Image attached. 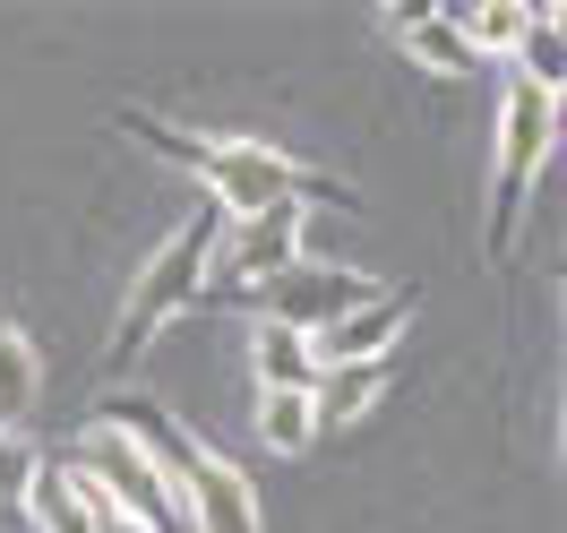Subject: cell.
Segmentation results:
<instances>
[{
  "label": "cell",
  "mask_w": 567,
  "mask_h": 533,
  "mask_svg": "<svg viewBox=\"0 0 567 533\" xmlns=\"http://www.w3.org/2000/svg\"><path fill=\"white\" fill-rule=\"evenodd\" d=\"M215 242H224V207L215 198H198V207L173 224V242L146 258V276L130 285V310H121V327H112V370H130V361L146 353V336L155 327H173L198 293H207V258H215Z\"/></svg>",
  "instance_id": "cell-1"
},
{
  "label": "cell",
  "mask_w": 567,
  "mask_h": 533,
  "mask_svg": "<svg viewBox=\"0 0 567 533\" xmlns=\"http://www.w3.org/2000/svg\"><path fill=\"white\" fill-rule=\"evenodd\" d=\"M207 198L224 207V224H241V215H267V207H353V189L344 181H327V173H310V164H292L284 146H267V139H215V155H207Z\"/></svg>",
  "instance_id": "cell-2"
},
{
  "label": "cell",
  "mask_w": 567,
  "mask_h": 533,
  "mask_svg": "<svg viewBox=\"0 0 567 533\" xmlns=\"http://www.w3.org/2000/svg\"><path fill=\"white\" fill-rule=\"evenodd\" d=\"M550 146H559V95H542L525 78H507L498 86V173H491V258L516 249V224H525V198L542 164H550Z\"/></svg>",
  "instance_id": "cell-3"
},
{
  "label": "cell",
  "mask_w": 567,
  "mask_h": 533,
  "mask_svg": "<svg viewBox=\"0 0 567 533\" xmlns=\"http://www.w3.org/2000/svg\"><path fill=\"white\" fill-rule=\"evenodd\" d=\"M370 293V276H353V267H327V258H292V267H276L258 293H241V301H258V319L267 327H292V336H319V327H336L344 310H361Z\"/></svg>",
  "instance_id": "cell-4"
},
{
  "label": "cell",
  "mask_w": 567,
  "mask_h": 533,
  "mask_svg": "<svg viewBox=\"0 0 567 533\" xmlns=\"http://www.w3.org/2000/svg\"><path fill=\"white\" fill-rule=\"evenodd\" d=\"M301 258V207H267V215H241V224H224V242L207 258V293L198 301H241L258 293L276 267Z\"/></svg>",
  "instance_id": "cell-5"
},
{
  "label": "cell",
  "mask_w": 567,
  "mask_h": 533,
  "mask_svg": "<svg viewBox=\"0 0 567 533\" xmlns=\"http://www.w3.org/2000/svg\"><path fill=\"white\" fill-rule=\"evenodd\" d=\"M95 430H112V439H121L130 457H146V464H155V473L173 482V499H181V482H189V473L207 464V448H198V439L181 430V413H164L155 396H112Z\"/></svg>",
  "instance_id": "cell-6"
},
{
  "label": "cell",
  "mask_w": 567,
  "mask_h": 533,
  "mask_svg": "<svg viewBox=\"0 0 567 533\" xmlns=\"http://www.w3.org/2000/svg\"><path fill=\"white\" fill-rule=\"evenodd\" d=\"M404 327H413V301L404 293H370L361 310H344L336 327L310 336V353H319V370H336V361H395Z\"/></svg>",
  "instance_id": "cell-7"
},
{
  "label": "cell",
  "mask_w": 567,
  "mask_h": 533,
  "mask_svg": "<svg viewBox=\"0 0 567 533\" xmlns=\"http://www.w3.org/2000/svg\"><path fill=\"white\" fill-rule=\"evenodd\" d=\"M181 516L198 533H267V516H258V491H249V473L241 464H224L207 448V464L181 482Z\"/></svg>",
  "instance_id": "cell-8"
},
{
  "label": "cell",
  "mask_w": 567,
  "mask_h": 533,
  "mask_svg": "<svg viewBox=\"0 0 567 533\" xmlns=\"http://www.w3.org/2000/svg\"><path fill=\"white\" fill-rule=\"evenodd\" d=\"M388 27H395V43L422 61V70H439V78H473L482 61H473V43L456 35V18L447 9H422V0H395L388 9Z\"/></svg>",
  "instance_id": "cell-9"
},
{
  "label": "cell",
  "mask_w": 567,
  "mask_h": 533,
  "mask_svg": "<svg viewBox=\"0 0 567 533\" xmlns=\"http://www.w3.org/2000/svg\"><path fill=\"white\" fill-rule=\"evenodd\" d=\"M388 379H395V361H336V370H319V379H310V413H319V430L361 422V413L388 396Z\"/></svg>",
  "instance_id": "cell-10"
},
{
  "label": "cell",
  "mask_w": 567,
  "mask_h": 533,
  "mask_svg": "<svg viewBox=\"0 0 567 533\" xmlns=\"http://www.w3.org/2000/svg\"><path fill=\"white\" fill-rule=\"evenodd\" d=\"M249 361H258V396H310L319 379V353H310V336H292V327H267L249 336Z\"/></svg>",
  "instance_id": "cell-11"
},
{
  "label": "cell",
  "mask_w": 567,
  "mask_h": 533,
  "mask_svg": "<svg viewBox=\"0 0 567 533\" xmlns=\"http://www.w3.org/2000/svg\"><path fill=\"white\" fill-rule=\"evenodd\" d=\"M507 61H516L507 78H525V86H542V95H559L567 43H559V9H550V0H525V35H516V52H507Z\"/></svg>",
  "instance_id": "cell-12"
},
{
  "label": "cell",
  "mask_w": 567,
  "mask_h": 533,
  "mask_svg": "<svg viewBox=\"0 0 567 533\" xmlns=\"http://www.w3.org/2000/svg\"><path fill=\"white\" fill-rule=\"evenodd\" d=\"M35 533H95V516L78 508V491H70V473L61 464H35V482H27V508H18Z\"/></svg>",
  "instance_id": "cell-13"
},
{
  "label": "cell",
  "mask_w": 567,
  "mask_h": 533,
  "mask_svg": "<svg viewBox=\"0 0 567 533\" xmlns=\"http://www.w3.org/2000/svg\"><path fill=\"white\" fill-rule=\"evenodd\" d=\"M258 439H267L276 457H301V448L319 439V413H310V396H258Z\"/></svg>",
  "instance_id": "cell-14"
},
{
  "label": "cell",
  "mask_w": 567,
  "mask_h": 533,
  "mask_svg": "<svg viewBox=\"0 0 567 533\" xmlns=\"http://www.w3.org/2000/svg\"><path fill=\"white\" fill-rule=\"evenodd\" d=\"M35 404V345L18 327H0V422H18Z\"/></svg>",
  "instance_id": "cell-15"
},
{
  "label": "cell",
  "mask_w": 567,
  "mask_h": 533,
  "mask_svg": "<svg viewBox=\"0 0 567 533\" xmlns=\"http://www.w3.org/2000/svg\"><path fill=\"white\" fill-rule=\"evenodd\" d=\"M35 448H27V439H18V430H0V516H18V508H27V482H35Z\"/></svg>",
  "instance_id": "cell-16"
}]
</instances>
